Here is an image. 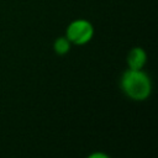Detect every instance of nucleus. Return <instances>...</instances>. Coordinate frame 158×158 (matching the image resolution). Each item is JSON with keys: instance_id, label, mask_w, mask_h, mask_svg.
Masks as SVG:
<instances>
[{"instance_id": "f257e3e1", "label": "nucleus", "mask_w": 158, "mask_h": 158, "mask_svg": "<svg viewBox=\"0 0 158 158\" xmlns=\"http://www.w3.org/2000/svg\"><path fill=\"white\" fill-rule=\"evenodd\" d=\"M120 88L128 99L144 101L152 94V80L143 69L127 68L120 78Z\"/></svg>"}, {"instance_id": "f03ea898", "label": "nucleus", "mask_w": 158, "mask_h": 158, "mask_svg": "<svg viewBox=\"0 0 158 158\" xmlns=\"http://www.w3.org/2000/svg\"><path fill=\"white\" fill-rule=\"evenodd\" d=\"M64 36L72 46H84L93 40L94 26L86 19H75L68 23Z\"/></svg>"}, {"instance_id": "7ed1b4c3", "label": "nucleus", "mask_w": 158, "mask_h": 158, "mask_svg": "<svg viewBox=\"0 0 158 158\" xmlns=\"http://www.w3.org/2000/svg\"><path fill=\"white\" fill-rule=\"evenodd\" d=\"M126 63L131 69H143L147 64V52L139 46L132 47L127 53Z\"/></svg>"}, {"instance_id": "20e7f679", "label": "nucleus", "mask_w": 158, "mask_h": 158, "mask_svg": "<svg viewBox=\"0 0 158 158\" xmlns=\"http://www.w3.org/2000/svg\"><path fill=\"white\" fill-rule=\"evenodd\" d=\"M72 48V43L69 42V40L65 36H60L57 37L53 42V51L57 56H65L69 53Z\"/></svg>"}, {"instance_id": "39448f33", "label": "nucleus", "mask_w": 158, "mask_h": 158, "mask_svg": "<svg viewBox=\"0 0 158 158\" xmlns=\"http://www.w3.org/2000/svg\"><path fill=\"white\" fill-rule=\"evenodd\" d=\"M89 157H90V158H109L107 154H105V153H100V152H99V153H98V152H96V153H93V154H90Z\"/></svg>"}]
</instances>
